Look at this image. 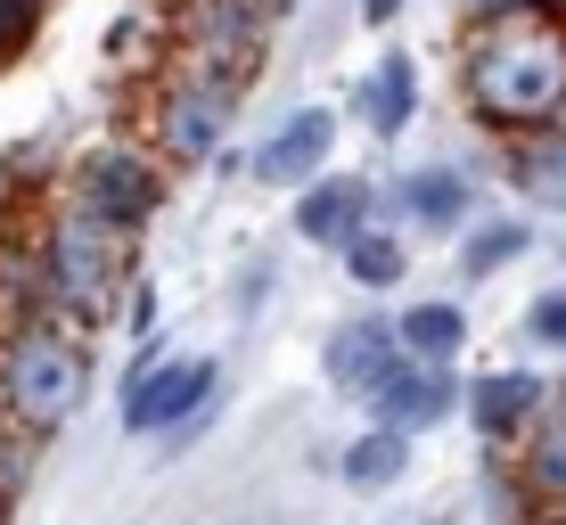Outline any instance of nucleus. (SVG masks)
I'll return each instance as SVG.
<instances>
[{
	"label": "nucleus",
	"instance_id": "b1692460",
	"mask_svg": "<svg viewBox=\"0 0 566 525\" xmlns=\"http://www.w3.org/2000/svg\"><path fill=\"white\" fill-rule=\"evenodd\" d=\"M0 419H9V402H0Z\"/></svg>",
	"mask_w": 566,
	"mask_h": 525
},
{
	"label": "nucleus",
	"instance_id": "f257e3e1",
	"mask_svg": "<svg viewBox=\"0 0 566 525\" xmlns=\"http://www.w3.org/2000/svg\"><path fill=\"white\" fill-rule=\"evenodd\" d=\"M468 107L501 132H534L566 115V25H551L542 9L525 17H493L468 42Z\"/></svg>",
	"mask_w": 566,
	"mask_h": 525
},
{
	"label": "nucleus",
	"instance_id": "ddd939ff",
	"mask_svg": "<svg viewBox=\"0 0 566 525\" xmlns=\"http://www.w3.org/2000/svg\"><path fill=\"white\" fill-rule=\"evenodd\" d=\"M468 419H476L484 443H501V435H517L525 419H542V386L525 378V369H501V378L468 386Z\"/></svg>",
	"mask_w": 566,
	"mask_h": 525
},
{
	"label": "nucleus",
	"instance_id": "393cba45",
	"mask_svg": "<svg viewBox=\"0 0 566 525\" xmlns=\"http://www.w3.org/2000/svg\"><path fill=\"white\" fill-rule=\"evenodd\" d=\"M0 510H9V493H0Z\"/></svg>",
	"mask_w": 566,
	"mask_h": 525
},
{
	"label": "nucleus",
	"instance_id": "9d476101",
	"mask_svg": "<svg viewBox=\"0 0 566 525\" xmlns=\"http://www.w3.org/2000/svg\"><path fill=\"white\" fill-rule=\"evenodd\" d=\"M378 189H361V181H312L304 198H296V230L312 246H354L369 222H378Z\"/></svg>",
	"mask_w": 566,
	"mask_h": 525
},
{
	"label": "nucleus",
	"instance_id": "6ab92c4d",
	"mask_svg": "<svg viewBox=\"0 0 566 525\" xmlns=\"http://www.w3.org/2000/svg\"><path fill=\"white\" fill-rule=\"evenodd\" d=\"M525 246H534V230H525V222H493V230H476V239H468V271H476V280H493V271L510 263V255H525Z\"/></svg>",
	"mask_w": 566,
	"mask_h": 525
},
{
	"label": "nucleus",
	"instance_id": "4be33fe9",
	"mask_svg": "<svg viewBox=\"0 0 566 525\" xmlns=\"http://www.w3.org/2000/svg\"><path fill=\"white\" fill-rule=\"evenodd\" d=\"M25 33H33V0H0V57L25 42Z\"/></svg>",
	"mask_w": 566,
	"mask_h": 525
},
{
	"label": "nucleus",
	"instance_id": "4468645a",
	"mask_svg": "<svg viewBox=\"0 0 566 525\" xmlns=\"http://www.w3.org/2000/svg\"><path fill=\"white\" fill-rule=\"evenodd\" d=\"M411 107H419L411 57H378V66L361 74V124L369 132H402V124H411Z\"/></svg>",
	"mask_w": 566,
	"mask_h": 525
},
{
	"label": "nucleus",
	"instance_id": "bb28decb",
	"mask_svg": "<svg viewBox=\"0 0 566 525\" xmlns=\"http://www.w3.org/2000/svg\"><path fill=\"white\" fill-rule=\"evenodd\" d=\"M551 9H558V0H551Z\"/></svg>",
	"mask_w": 566,
	"mask_h": 525
},
{
	"label": "nucleus",
	"instance_id": "dca6fc26",
	"mask_svg": "<svg viewBox=\"0 0 566 525\" xmlns=\"http://www.w3.org/2000/svg\"><path fill=\"white\" fill-rule=\"evenodd\" d=\"M402 469H411V435H395V427H378V435L345 443V460H337V476L354 484V493H386Z\"/></svg>",
	"mask_w": 566,
	"mask_h": 525
},
{
	"label": "nucleus",
	"instance_id": "20e7f679",
	"mask_svg": "<svg viewBox=\"0 0 566 525\" xmlns=\"http://www.w3.org/2000/svg\"><path fill=\"white\" fill-rule=\"evenodd\" d=\"M230 115H239V74L230 66H189L165 83V99H156V140H165L172 165H206L213 148H222Z\"/></svg>",
	"mask_w": 566,
	"mask_h": 525
},
{
	"label": "nucleus",
	"instance_id": "2eb2a0df",
	"mask_svg": "<svg viewBox=\"0 0 566 525\" xmlns=\"http://www.w3.org/2000/svg\"><path fill=\"white\" fill-rule=\"evenodd\" d=\"M395 328H402V354H411L419 369H452V354L468 345L460 304H411V313H402Z\"/></svg>",
	"mask_w": 566,
	"mask_h": 525
},
{
	"label": "nucleus",
	"instance_id": "7ed1b4c3",
	"mask_svg": "<svg viewBox=\"0 0 566 525\" xmlns=\"http://www.w3.org/2000/svg\"><path fill=\"white\" fill-rule=\"evenodd\" d=\"M115 263H124V230H107L91 206H66L50 222L42 255H33V287L57 313H99L107 287H115Z\"/></svg>",
	"mask_w": 566,
	"mask_h": 525
},
{
	"label": "nucleus",
	"instance_id": "6e6552de",
	"mask_svg": "<svg viewBox=\"0 0 566 525\" xmlns=\"http://www.w3.org/2000/svg\"><path fill=\"white\" fill-rule=\"evenodd\" d=\"M328 140H337V115H328V107H296V115H287V124L255 148V172H263L271 189H296V181L321 172Z\"/></svg>",
	"mask_w": 566,
	"mask_h": 525
},
{
	"label": "nucleus",
	"instance_id": "f3484780",
	"mask_svg": "<svg viewBox=\"0 0 566 525\" xmlns=\"http://www.w3.org/2000/svg\"><path fill=\"white\" fill-rule=\"evenodd\" d=\"M525 493L534 501H558L566 510V411L534 427V443H525Z\"/></svg>",
	"mask_w": 566,
	"mask_h": 525
},
{
	"label": "nucleus",
	"instance_id": "aec40b11",
	"mask_svg": "<svg viewBox=\"0 0 566 525\" xmlns=\"http://www.w3.org/2000/svg\"><path fill=\"white\" fill-rule=\"evenodd\" d=\"M517 172H525V189H542V198H558V206H566V132L534 140V148L517 157Z\"/></svg>",
	"mask_w": 566,
	"mask_h": 525
},
{
	"label": "nucleus",
	"instance_id": "f8f14e48",
	"mask_svg": "<svg viewBox=\"0 0 566 525\" xmlns=\"http://www.w3.org/2000/svg\"><path fill=\"white\" fill-rule=\"evenodd\" d=\"M395 198H402V222L427 230V239H443V230H460V222H468V181H460V172H443V165L402 172Z\"/></svg>",
	"mask_w": 566,
	"mask_h": 525
},
{
	"label": "nucleus",
	"instance_id": "5701e85b",
	"mask_svg": "<svg viewBox=\"0 0 566 525\" xmlns=\"http://www.w3.org/2000/svg\"><path fill=\"white\" fill-rule=\"evenodd\" d=\"M361 17H369V25H395V17H402V0H361Z\"/></svg>",
	"mask_w": 566,
	"mask_h": 525
},
{
	"label": "nucleus",
	"instance_id": "39448f33",
	"mask_svg": "<svg viewBox=\"0 0 566 525\" xmlns=\"http://www.w3.org/2000/svg\"><path fill=\"white\" fill-rule=\"evenodd\" d=\"M74 206H91L107 230H140L165 206V181H156V165L140 148H99V157H83V172H74Z\"/></svg>",
	"mask_w": 566,
	"mask_h": 525
},
{
	"label": "nucleus",
	"instance_id": "423d86ee",
	"mask_svg": "<svg viewBox=\"0 0 566 525\" xmlns=\"http://www.w3.org/2000/svg\"><path fill=\"white\" fill-rule=\"evenodd\" d=\"M213 395V361H140L124 386V427L132 435H156V427H189Z\"/></svg>",
	"mask_w": 566,
	"mask_h": 525
},
{
	"label": "nucleus",
	"instance_id": "9b49d317",
	"mask_svg": "<svg viewBox=\"0 0 566 525\" xmlns=\"http://www.w3.org/2000/svg\"><path fill=\"white\" fill-rule=\"evenodd\" d=\"M263 9H271V0H206V9H198V50H206V66H230V74H239L247 57L263 50Z\"/></svg>",
	"mask_w": 566,
	"mask_h": 525
},
{
	"label": "nucleus",
	"instance_id": "412c9836",
	"mask_svg": "<svg viewBox=\"0 0 566 525\" xmlns=\"http://www.w3.org/2000/svg\"><path fill=\"white\" fill-rule=\"evenodd\" d=\"M525 328H534L542 345H558V354H566V296H534V313H525Z\"/></svg>",
	"mask_w": 566,
	"mask_h": 525
},
{
	"label": "nucleus",
	"instance_id": "f03ea898",
	"mask_svg": "<svg viewBox=\"0 0 566 525\" xmlns=\"http://www.w3.org/2000/svg\"><path fill=\"white\" fill-rule=\"evenodd\" d=\"M91 395V354L66 337L57 321H25L9 345H0V402L25 435H50L83 411Z\"/></svg>",
	"mask_w": 566,
	"mask_h": 525
},
{
	"label": "nucleus",
	"instance_id": "1a4fd4ad",
	"mask_svg": "<svg viewBox=\"0 0 566 525\" xmlns=\"http://www.w3.org/2000/svg\"><path fill=\"white\" fill-rule=\"evenodd\" d=\"M452 411H468V386L452 378V369H402L395 386L378 395V419L395 427V435H419V427H443Z\"/></svg>",
	"mask_w": 566,
	"mask_h": 525
},
{
	"label": "nucleus",
	"instance_id": "a878e982",
	"mask_svg": "<svg viewBox=\"0 0 566 525\" xmlns=\"http://www.w3.org/2000/svg\"><path fill=\"white\" fill-rule=\"evenodd\" d=\"M419 525H436V517H419Z\"/></svg>",
	"mask_w": 566,
	"mask_h": 525
},
{
	"label": "nucleus",
	"instance_id": "a211bd4d",
	"mask_svg": "<svg viewBox=\"0 0 566 525\" xmlns=\"http://www.w3.org/2000/svg\"><path fill=\"white\" fill-rule=\"evenodd\" d=\"M345 271H354L361 287H395V280H402L411 263H402V239H395V230H386V222H369L361 239L345 246Z\"/></svg>",
	"mask_w": 566,
	"mask_h": 525
},
{
	"label": "nucleus",
	"instance_id": "0eeeda50",
	"mask_svg": "<svg viewBox=\"0 0 566 525\" xmlns=\"http://www.w3.org/2000/svg\"><path fill=\"white\" fill-rule=\"evenodd\" d=\"M321 369H328V386H337V395H369V402H378L386 386L411 369V354H402V328H395V321H354V328H337V337H328Z\"/></svg>",
	"mask_w": 566,
	"mask_h": 525
}]
</instances>
